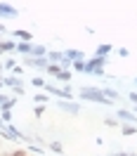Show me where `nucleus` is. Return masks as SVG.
Here are the masks:
<instances>
[{
	"label": "nucleus",
	"instance_id": "nucleus-14",
	"mask_svg": "<svg viewBox=\"0 0 137 156\" xmlns=\"http://www.w3.org/2000/svg\"><path fill=\"white\" fill-rule=\"evenodd\" d=\"M71 69H73V71H83V73H85V62H73V64H71Z\"/></svg>",
	"mask_w": 137,
	"mask_h": 156
},
{
	"label": "nucleus",
	"instance_id": "nucleus-1",
	"mask_svg": "<svg viewBox=\"0 0 137 156\" xmlns=\"http://www.w3.org/2000/svg\"><path fill=\"white\" fill-rule=\"evenodd\" d=\"M80 97L90 99V102H99V104H111V102L102 95V90H88V88H83V90H80Z\"/></svg>",
	"mask_w": 137,
	"mask_h": 156
},
{
	"label": "nucleus",
	"instance_id": "nucleus-28",
	"mask_svg": "<svg viewBox=\"0 0 137 156\" xmlns=\"http://www.w3.org/2000/svg\"><path fill=\"white\" fill-rule=\"evenodd\" d=\"M0 78H2V76H0Z\"/></svg>",
	"mask_w": 137,
	"mask_h": 156
},
{
	"label": "nucleus",
	"instance_id": "nucleus-12",
	"mask_svg": "<svg viewBox=\"0 0 137 156\" xmlns=\"http://www.w3.org/2000/svg\"><path fill=\"white\" fill-rule=\"evenodd\" d=\"M0 121H5V123H10V121H12V114L7 111V109H0Z\"/></svg>",
	"mask_w": 137,
	"mask_h": 156
},
{
	"label": "nucleus",
	"instance_id": "nucleus-23",
	"mask_svg": "<svg viewBox=\"0 0 137 156\" xmlns=\"http://www.w3.org/2000/svg\"><path fill=\"white\" fill-rule=\"evenodd\" d=\"M2 85H5V80H2V78H0V88H2Z\"/></svg>",
	"mask_w": 137,
	"mask_h": 156
},
{
	"label": "nucleus",
	"instance_id": "nucleus-22",
	"mask_svg": "<svg viewBox=\"0 0 137 156\" xmlns=\"http://www.w3.org/2000/svg\"><path fill=\"white\" fill-rule=\"evenodd\" d=\"M116 156H137L135 151H132V154H130V151H121V154H116Z\"/></svg>",
	"mask_w": 137,
	"mask_h": 156
},
{
	"label": "nucleus",
	"instance_id": "nucleus-3",
	"mask_svg": "<svg viewBox=\"0 0 137 156\" xmlns=\"http://www.w3.org/2000/svg\"><path fill=\"white\" fill-rule=\"evenodd\" d=\"M121 118V121H128V123H135L137 118H135V114L132 111H128V109H118L116 111V121Z\"/></svg>",
	"mask_w": 137,
	"mask_h": 156
},
{
	"label": "nucleus",
	"instance_id": "nucleus-9",
	"mask_svg": "<svg viewBox=\"0 0 137 156\" xmlns=\"http://www.w3.org/2000/svg\"><path fill=\"white\" fill-rule=\"evenodd\" d=\"M111 50H114L111 45H99V48H97V55H95V57H107Z\"/></svg>",
	"mask_w": 137,
	"mask_h": 156
},
{
	"label": "nucleus",
	"instance_id": "nucleus-15",
	"mask_svg": "<svg viewBox=\"0 0 137 156\" xmlns=\"http://www.w3.org/2000/svg\"><path fill=\"white\" fill-rule=\"evenodd\" d=\"M31 85H36V88H45V80H43V78H33V80H31Z\"/></svg>",
	"mask_w": 137,
	"mask_h": 156
},
{
	"label": "nucleus",
	"instance_id": "nucleus-24",
	"mask_svg": "<svg viewBox=\"0 0 137 156\" xmlns=\"http://www.w3.org/2000/svg\"><path fill=\"white\" fill-rule=\"evenodd\" d=\"M0 128H2V121H0Z\"/></svg>",
	"mask_w": 137,
	"mask_h": 156
},
{
	"label": "nucleus",
	"instance_id": "nucleus-7",
	"mask_svg": "<svg viewBox=\"0 0 137 156\" xmlns=\"http://www.w3.org/2000/svg\"><path fill=\"white\" fill-rule=\"evenodd\" d=\"M5 80V85H12V88H19L21 85V78H17V76H7V78H2Z\"/></svg>",
	"mask_w": 137,
	"mask_h": 156
},
{
	"label": "nucleus",
	"instance_id": "nucleus-17",
	"mask_svg": "<svg viewBox=\"0 0 137 156\" xmlns=\"http://www.w3.org/2000/svg\"><path fill=\"white\" fill-rule=\"evenodd\" d=\"M107 126H109V128H116L118 121H116V118H107Z\"/></svg>",
	"mask_w": 137,
	"mask_h": 156
},
{
	"label": "nucleus",
	"instance_id": "nucleus-19",
	"mask_svg": "<svg viewBox=\"0 0 137 156\" xmlns=\"http://www.w3.org/2000/svg\"><path fill=\"white\" fill-rule=\"evenodd\" d=\"M5 66H7V69H17V64H14V59H7V62H5Z\"/></svg>",
	"mask_w": 137,
	"mask_h": 156
},
{
	"label": "nucleus",
	"instance_id": "nucleus-4",
	"mask_svg": "<svg viewBox=\"0 0 137 156\" xmlns=\"http://www.w3.org/2000/svg\"><path fill=\"white\" fill-rule=\"evenodd\" d=\"M26 62H29V64H33V66L36 69H47V57H26Z\"/></svg>",
	"mask_w": 137,
	"mask_h": 156
},
{
	"label": "nucleus",
	"instance_id": "nucleus-20",
	"mask_svg": "<svg viewBox=\"0 0 137 156\" xmlns=\"http://www.w3.org/2000/svg\"><path fill=\"white\" fill-rule=\"evenodd\" d=\"M36 102H43V104H45V102H47V95H36Z\"/></svg>",
	"mask_w": 137,
	"mask_h": 156
},
{
	"label": "nucleus",
	"instance_id": "nucleus-2",
	"mask_svg": "<svg viewBox=\"0 0 137 156\" xmlns=\"http://www.w3.org/2000/svg\"><path fill=\"white\" fill-rule=\"evenodd\" d=\"M45 90H47L50 95H54V97H61V99H71L73 95L68 92V90H64V88H54V85H45Z\"/></svg>",
	"mask_w": 137,
	"mask_h": 156
},
{
	"label": "nucleus",
	"instance_id": "nucleus-25",
	"mask_svg": "<svg viewBox=\"0 0 137 156\" xmlns=\"http://www.w3.org/2000/svg\"><path fill=\"white\" fill-rule=\"evenodd\" d=\"M135 83H137V78H135Z\"/></svg>",
	"mask_w": 137,
	"mask_h": 156
},
{
	"label": "nucleus",
	"instance_id": "nucleus-5",
	"mask_svg": "<svg viewBox=\"0 0 137 156\" xmlns=\"http://www.w3.org/2000/svg\"><path fill=\"white\" fill-rule=\"evenodd\" d=\"M0 17H17V10H14L12 5H5V2H0Z\"/></svg>",
	"mask_w": 137,
	"mask_h": 156
},
{
	"label": "nucleus",
	"instance_id": "nucleus-21",
	"mask_svg": "<svg viewBox=\"0 0 137 156\" xmlns=\"http://www.w3.org/2000/svg\"><path fill=\"white\" fill-rule=\"evenodd\" d=\"M130 102H132V104H135V107H137V92H135V90L130 92Z\"/></svg>",
	"mask_w": 137,
	"mask_h": 156
},
{
	"label": "nucleus",
	"instance_id": "nucleus-18",
	"mask_svg": "<svg viewBox=\"0 0 137 156\" xmlns=\"http://www.w3.org/2000/svg\"><path fill=\"white\" fill-rule=\"evenodd\" d=\"M7 99H10V97H5V95L0 92V109H2V107H5V104H7Z\"/></svg>",
	"mask_w": 137,
	"mask_h": 156
},
{
	"label": "nucleus",
	"instance_id": "nucleus-8",
	"mask_svg": "<svg viewBox=\"0 0 137 156\" xmlns=\"http://www.w3.org/2000/svg\"><path fill=\"white\" fill-rule=\"evenodd\" d=\"M17 50L24 52V55H31V52H33V45H31V43H17Z\"/></svg>",
	"mask_w": 137,
	"mask_h": 156
},
{
	"label": "nucleus",
	"instance_id": "nucleus-16",
	"mask_svg": "<svg viewBox=\"0 0 137 156\" xmlns=\"http://www.w3.org/2000/svg\"><path fill=\"white\" fill-rule=\"evenodd\" d=\"M50 149L57 151V154H61V144H59V142H50Z\"/></svg>",
	"mask_w": 137,
	"mask_h": 156
},
{
	"label": "nucleus",
	"instance_id": "nucleus-27",
	"mask_svg": "<svg viewBox=\"0 0 137 156\" xmlns=\"http://www.w3.org/2000/svg\"><path fill=\"white\" fill-rule=\"evenodd\" d=\"M135 111H137V107H135Z\"/></svg>",
	"mask_w": 137,
	"mask_h": 156
},
{
	"label": "nucleus",
	"instance_id": "nucleus-26",
	"mask_svg": "<svg viewBox=\"0 0 137 156\" xmlns=\"http://www.w3.org/2000/svg\"><path fill=\"white\" fill-rule=\"evenodd\" d=\"M111 156H116V154H111Z\"/></svg>",
	"mask_w": 137,
	"mask_h": 156
},
{
	"label": "nucleus",
	"instance_id": "nucleus-10",
	"mask_svg": "<svg viewBox=\"0 0 137 156\" xmlns=\"http://www.w3.org/2000/svg\"><path fill=\"white\" fill-rule=\"evenodd\" d=\"M121 133L125 137H130V135H137V126H123L121 128Z\"/></svg>",
	"mask_w": 137,
	"mask_h": 156
},
{
	"label": "nucleus",
	"instance_id": "nucleus-13",
	"mask_svg": "<svg viewBox=\"0 0 137 156\" xmlns=\"http://www.w3.org/2000/svg\"><path fill=\"white\" fill-rule=\"evenodd\" d=\"M59 71H61V66H59V64H47V73H52V76H57Z\"/></svg>",
	"mask_w": 137,
	"mask_h": 156
},
{
	"label": "nucleus",
	"instance_id": "nucleus-11",
	"mask_svg": "<svg viewBox=\"0 0 137 156\" xmlns=\"http://www.w3.org/2000/svg\"><path fill=\"white\" fill-rule=\"evenodd\" d=\"M31 55H33V57H47V50L43 48V45H38V48H33Z\"/></svg>",
	"mask_w": 137,
	"mask_h": 156
},
{
	"label": "nucleus",
	"instance_id": "nucleus-6",
	"mask_svg": "<svg viewBox=\"0 0 137 156\" xmlns=\"http://www.w3.org/2000/svg\"><path fill=\"white\" fill-rule=\"evenodd\" d=\"M57 80H61V83H71V71H66V69H61V71H59L57 76Z\"/></svg>",
	"mask_w": 137,
	"mask_h": 156
}]
</instances>
